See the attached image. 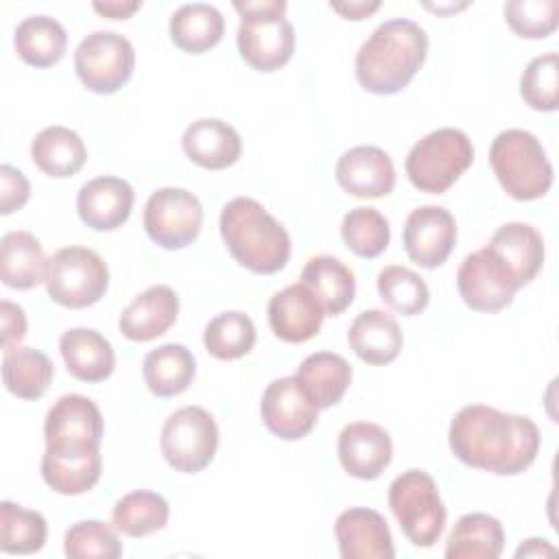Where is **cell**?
<instances>
[{
    "mask_svg": "<svg viewBox=\"0 0 559 559\" xmlns=\"http://www.w3.org/2000/svg\"><path fill=\"white\" fill-rule=\"evenodd\" d=\"M448 443L452 454L469 467L515 476L537 459L539 428L526 415L469 404L452 417Z\"/></svg>",
    "mask_w": 559,
    "mask_h": 559,
    "instance_id": "6da1fadb",
    "label": "cell"
},
{
    "mask_svg": "<svg viewBox=\"0 0 559 559\" xmlns=\"http://www.w3.org/2000/svg\"><path fill=\"white\" fill-rule=\"evenodd\" d=\"M428 55L426 31L404 17L382 22L356 52V79L371 94L389 96L404 90Z\"/></svg>",
    "mask_w": 559,
    "mask_h": 559,
    "instance_id": "7a4b0ae2",
    "label": "cell"
},
{
    "mask_svg": "<svg viewBox=\"0 0 559 559\" xmlns=\"http://www.w3.org/2000/svg\"><path fill=\"white\" fill-rule=\"evenodd\" d=\"M221 236L234 260L258 275H271L290 258V236L260 201L236 197L221 212Z\"/></svg>",
    "mask_w": 559,
    "mask_h": 559,
    "instance_id": "3957f363",
    "label": "cell"
},
{
    "mask_svg": "<svg viewBox=\"0 0 559 559\" xmlns=\"http://www.w3.org/2000/svg\"><path fill=\"white\" fill-rule=\"evenodd\" d=\"M240 15L238 52L258 72H273L286 66L295 50V28L284 17V0H236Z\"/></svg>",
    "mask_w": 559,
    "mask_h": 559,
    "instance_id": "277c9868",
    "label": "cell"
},
{
    "mask_svg": "<svg viewBox=\"0 0 559 559\" xmlns=\"http://www.w3.org/2000/svg\"><path fill=\"white\" fill-rule=\"evenodd\" d=\"M489 164L502 190L518 201L542 199L555 179L542 142L524 129L500 131L489 146Z\"/></svg>",
    "mask_w": 559,
    "mask_h": 559,
    "instance_id": "5b68a950",
    "label": "cell"
},
{
    "mask_svg": "<svg viewBox=\"0 0 559 559\" xmlns=\"http://www.w3.org/2000/svg\"><path fill=\"white\" fill-rule=\"evenodd\" d=\"M474 146L461 129L443 127L430 131L406 155L408 181L428 194H443L472 166Z\"/></svg>",
    "mask_w": 559,
    "mask_h": 559,
    "instance_id": "8992f818",
    "label": "cell"
},
{
    "mask_svg": "<svg viewBox=\"0 0 559 559\" xmlns=\"http://www.w3.org/2000/svg\"><path fill=\"white\" fill-rule=\"evenodd\" d=\"M389 507L413 546L430 548L445 524L437 483L424 469H406L389 485Z\"/></svg>",
    "mask_w": 559,
    "mask_h": 559,
    "instance_id": "52a82bcc",
    "label": "cell"
},
{
    "mask_svg": "<svg viewBox=\"0 0 559 559\" xmlns=\"http://www.w3.org/2000/svg\"><path fill=\"white\" fill-rule=\"evenodd\" d=\"M109 286L105 260L87 247H63L48 260V297L66 308H87L100 301Z\"/></svg>",
    "mask_w": 559,
    "mask_h": 559,
    "instance_id": "ba28073f",
    "label": "cell"
},
{
    "mask_svg": "<svg viewBox=\"0 0 559 559\" xmlns=\"http://www.w3.org/2000/svg\"><path fill=\"white\" fill-rule=\"evenodd\" d=\"M159 448L166 463L183 474L205 469L218 448L214 417L201 406H183L168 415L162 426Z\"/></svg>",
    "mask_w": 559,
    "mask_h": 559,
    "instance_id": "9c48e42d",
    "label": "cell"
},
{
    "mask_svg": "<svg viewBox=\"0 0 559 559\" xmlns=\"http://www.w3.org/2000/svg\"><path fill=\"white\" fill-rule=\"evenodd\" d=\"M133 44L114 31H94L74 50V72L94 94L118 92L133 74Z\"/></svg>",
    "mask_w": 559,
    "mask_h": 559,
    "instance_id": "30bf717a",
    "label": "cell"
},
{
    "mask_svg": "<svg viewBox=\"0 0 559 559\" xmlns=\"http://www.w3.org/2000/svg\"><path fill=\"white\" fill-rule=\"evenodd\" d=\"M48 454L83 456L100 452L103 415L98 406L79 393L61 395L48 411L44 421Z\"/></svg>",
    "mask_w": 559,
    "mask_h": 559,
    "instance_id": "8fae6325",
    "label": "cell"
},
{
    "mask_svg": "<svg viewBox=\"0 0 559 559\" xmlns=\"http://www.w3.org/2000/svg\"><path fill=\"white\" fill-rule=\"evenodd\" d=\"M203 223L199 199L186 188L155 190L142 214L146 236L164 249H183L197 240Z\"/></svg>",
    "mask_w": 559,
    "mask_h": 559,
    "instance_id": "7c38bea8",
    "label": "cell"
},
{
    "mask_svg": "<svg viewBox=\"0 0 559 559\" xmlns=\"http://www.w3.org/2000/svg\"><path fill=\"white\" fill-rule=\"evenodd\" d=\"M456 286L465 306L476 312H498L507 308L522 288L513 271L489 247L463 258L456 271Z\"/></svg>",
    "mask_w": 559,
    "mask_h": 559,
    "instance_id": "4fadbf2b",
    "label": "cell"
},
{
    "mask_svg": "<svg viewBox=\"0 0 559 559\" xmlns=\"http://www.w3.org/2000/svg\"><path fill=\"white\" fill-rule=\"evenodd\" d=\"M260 415L269 432L284 441H297L314 428L319 406L297 376H284L264 389Z\"/></svg>",
    "mask_w": 559,
    "mask_h": 559,
    "instance_id": "5bb4252c",
    "label": "cell"
},
{
    "mask_svg": "<svg viewBox=\"0 0 559 559\" xmlns=\"http://www.w3.org/2000/svg\"><path fill=\"white\" fill-rule=\"evenodd\" d=\"M402 242L415 264L437 269L456 245V221L441 205H421L406 216Z\"/></svg>",
    "mask_w": 559,
    "mask_h": 559,
    "instance_id": "9a60e30c",
    "label": "cell"
},
{
    "mask_svg": "<svg viewBox=\"0 0 559 559\" xmlns=\"http://www.w3.org/2000/svg\"><path fill=\"white\" fill-rule=\"evenodd\" d=\"M338 461L360 480L378 478L391 463L393 443L389 432L373 421H352L338 435Z\"/></svg>",
    "mask_w": 559,
    "mask_h": 559,
    "instance_id": "2e32d148",
    "label": "cell"
},
{
    "mask_svg": "<svg viewBox=\"0 0 559 559\" xmlns=\"http://www.w3.org/2000/svg\"><path fill=\"white\" fill-rule=\"evenodd\" d=\"M338 186L358 199L386 197L395 186V168L386 151L378 146H354L345 151L334 168Z\"/></svg>",
    "mask_w": 559,
    "mask_h": 559,
    "instance_id": "e0dca14e",
    "label": "cell"
},
{
    "mask_svg": "<svg viewBox=\"0 0 559 559\" xmlns=\"http://www.w3.org/2000/svg\"><path fill=\"white\" fill-rule=\"evenodd\" d=\"M334 535L343 559H393L395 548L386 520L365 507L343 511L334 522Z\"/></svg>",
    "mask_w": 559,
    "mask_h": 559,
    "instance_id": "ac0fdd59",
    "label": "cell"
},
{
    "mask_svg": "<svg viewBox=\"0 0 559 559\" xmlns=\"http://www.w3.org/2000/svg\"><path fill=\"white\" fill-rule=\"evenodd\" d=\"M133 199L135 192L129 181L103 175L81 186L76 194V212L87 227L96 231H111L127 223Z\"/></svg>",
    "mask_w": 559,
    "mask_h": 559,
    "instance_id": "d6986e66",
    "label": "cell"
},
{
    "mask_svg": "<svg viewBox=\"0 0 559 559\" xmlns=\"http://www.w3.org/2000/svg\"><path fill=\"white\" fill-rule=\"evenodd\" d=\"M325 310L299 282L275 293L269 301V325L284 343H306L317 336Z\"/></svg>",
    "mask_w": 559,
    "mask_h": 559,
    "instance_id": "ffe728a7",
    "label": "cell"
},
{
    "mask_svg": "<svg viewBox=\"0 0 559 559\" xmlns=\"http://www.w3.org/2000/svg\"><path fill=\"white\" fill-rule=\"evenodd\" d=\"M179 314V297L166 286L157 284L140 293L120 314L118 328L129 341H153L166 334Z\"/></svg>",
    "mask_w": 559,
    "mask_h": 559,
    "instance_id": "44dd1931",
    "label": "cell"
},
{
    "mask_svg": "<svg viewBox=\"0 0 559 559\" xmlns=\"http://www.w3.org/2000/svg\"><path fill=\"white\" fill-rule=\"evenodd\" d=\"M181 146L190 162L207 170H223L236 164L242 153L240 133L218 118H201L192 122L183 131Z\"/></svg>",
    "mask_w": 559,
    "mask_h": 559,
    "instance_id": "7402d4cb",
    "label": "cell"
},
{
    "mask_svg": "<svg viewBox=\"0 0 559 559\" xmlns=\"http://www.w3.org/2000/svg\"><path fill=\"white\" fill-rule=\"evenodd\" d=\"M59 352L70 376L81 382H103L116 367L111 343L92 328H72L63 332Z\"/></svg>",
    "mask_w": 559,
    "mask_h": 559,
    "instance_id": "603a6c76",
    "label": "cell"
},
{
    "mask_svg": "<svg viewBox=\"0 0 559 559\" xmlns=\"http://www.w3.org/2000/svg\"><path fill=\"white\" fill-rule=\"evenodd\" d=\"M349 347L367 365H389L397 358L404 336L397 321L378 308L362 310L349 325Z\"/></svg>",
    "mask_w": 559,
    "mask_h": 559,
    "instance_id": "cb8c5ba5",
    "label": "cell"
},
{
    "mask_svg": "<svg viewBox=\"0 0 559 559\" xmlns=\"http://www.w3.org/2000/svg\"><path fill=\"white\" fill-rule=\"evenodd\" d=\"M485 247L513 271L520 286H526L544 264V238L528 223L513 221L500 225Z\"/></svg>",
    "mask_w": 559,
    "mask_h": 559,
    "instance_id": "d4e9b609",
    "label": "cell"
},
{
    "mask_svg": "<svg viewBox=\"0 0 559 559\" xmlns=\"http://www.w3.org/2000/svg\"><path fill=\"white\" fill-rule=\"evenodd\" d=\"M48 275V260L41 242L31 231H7L0 240V280L9 288L28 290Z\"/></svg>",
    "mask_w": 559,
    "mask_h": 559,
    "instance_id": "484cf974",
    "label": "cell"
},
{
    "mask_svg": "<svg viewBox=\"0 0 559 559\" xmlns=\"http://www.w3.org/2000/svg\"><path fill=\"white\" fill-rule=\"evenodd\" d=\"M197 373V360L186 345L166 343L151 349L142 362V376L148 391L157 397L183 393Z\"/></svg>",
    "mask_w": 559,
    "mask_h": 559,
    "instance_id": "4316f807",
    "label": "cell"
},
{
    "mask_svg": "<svg viewBox=\"0 0 559 559\" xmlns=\"http://www.w3.org/2000/svg\"><path fill=\"white\" fill-rule=\"evenodd\" d=\"M301 284L332 317L349 308L356 295V280L352 269L332 255L310 258L301 271Z\"/></svg>",
    "mask_w": 559,
    "mask_h": 559,
    "instance_id": "83f0119b",
    "label": "cell"
},
{
    "mask_svg": "<svg viewBox=\"0 0 559 559\" xmlns=\"http://www.w3.org/2000/svg\"><path fill=\"white\" fill-rule=\"evenodd\" d=\"M31 157L35 166L48 177L66 179L83 168L87 159V148L76 131L52 124L35 135L31 144Z\"/></svg>",
    "mask_w": 559,
    "mask_h": 559,
    "instance_id": "f1b7e54d",
    "label": "cell"
},
{
    "mask_svg": "<svg viewBox=\"0 0 559 559\" xmlns=\"http://www.w3.org/2000/svg\"><path fill=\"white\" fill-rule=\"evenodd\" d=\"M504 548L502 524L489 513H465L445 542L448 559H496Z\"/></svg>",
    "mask_w": 559,
    "mask_h": 559,
    "instance_id": "f546056e",
    "label": "cell"
},
{
    "mask_svg": "<svg viewBox=\"0 0 559 559\" xmlns=\"http://www.w3.org/2000/svg\"><path fill=\"white\" fill-rule=\"evenodd\" d=\"M168 31L179 50L201 55L221 41L225 33V17L212 4L188 2L170 15Z\"/></svg>",
    "mask_w": 559,
    "mask_h": 559,
    "instance_id": "4dcf8cb0",
    "label": "cell"
},
{
    "mask_svg": "<svg viewBox=\"0 0 559 559\" xmlns=\"http://www.w3.org/2000/svg\"><path fill=\"white\" fill-rule=\"evenodd\" d=\"M13 46L24 63L33 68H50L63 59L68 35L55 17L31 15L17 24Z\"/></svg>",
    "mask_w": 559,
    "mask_h": 559,
    "instance_id": "1f68e13d",
    "label": "cell"
},
{
    "mask_svg": "<svg viewBox=\"0 0 559 559\" xmlns=\"http://www.w3.org/2000/svg\"><path fill=\"white\" fill-rule=\"evenodd\" d=\"M55 376L50 358L35 347H7L2 354V382L20 400H39Z\"/></svg>",
    "mask_w": 559,
    "mask_h": 559,
    "instance_id": "d6a6232c",
    "label": "cell"
},
{
    "mask_svg": "<svg viewBox=\"0 0 559 559\" xmlns=\"http://www.w3.org/2000/svg\"><path fill=\"white\" fill-rule=\"evenodd\" d=\"M297 380L308 389L319 411L338 404L352 384V365L332 352H317L301 360Z\"/></svg>",
    "mask_w": 559,
    "mask_h": 559,
    "instance_id": "836d02e7",
    "label": "cell"
},
{
    "mask_svg": "<svg viewBox=\"0 0 559 559\" xmlns=\"http://www.w3.org/2000/svg\"><path fill=\"white\" fill-rule=\"evenodd\" d=\"M170 515V507L164 496L146 489L131 491L122 496L114 511V526L127 537H146L166 526Z\"/></svg>",
    "mask_w": 559,
    "mask_h": 559,
    "instance_id": "e575fe53",
    "label": "cell"
},
{
    "mask_svg": "<svg viewBox=\"0 0 559 559\" xmlns=\"http://www.w3.org/2000/svg\"><path fill=\"white\" fill-rule=\"evenodd\" d=\"M103 469L100 452L83 454V456H63V454H48L41 456V478L44 483L61 493V496H79L90 491Z\"/></svg>",
    "mask_w": 559,
    "mask_h": 559,
    "instance_id": "d590c367",
    "label": "cell"
},
{
    "mask_svg": "<svg viewBox=\"0 0 559 559\" xmlns=\"http://www.w3.org/2000/svg\"><path fill=\"white\" fill-rule=\"evenodd\" d=\"M48 535L46 518L39 511L24 509L11 500L0 504V548L7 555H33Z\"/></svg>",
    "mask_w": 559,
    "mask_h": 559,
    "instance_id": "8d00e7d4",
    "label": "cell"
},
{
    "mask_svg": "<svg viewBox=\"0 0 559 559\" xmlns=\"http://www.w3.org/2000/svg\"><path fill=\"white\" fill-rule=\"evenodd\" d=\"M203 345L207 354L218 360L242 358L255 345V325L245 312H221L205 325Z\"/></svg>",
    "mask_w": 559,
    "mask_h": 559,
    "instance_id": "74e56055",
    "label": "cell"
},
{
    "mask_svg": "<svg viewBox=\"0 0 559 559\" xmlns=\"http://www.w3.org/2000/svg\"><path fill=\"white\" fill-rule=\"evenodd\" d=\"M341 236L354 255L371 260L389 247L391 227L376 207H354L343 216Z\"/></svg>",
    "mask_w": 559,
    "mask_h": 559,
    "instance_id": "f35d334b",
    "label": "cell"
},
{
    "mask_svg": "<svg viewBox=\"0 0 559 559\" xmlns=\"http://www.w3.org/2000/svg\"><path fill=\"white\" fill-rule=\"evenodd\" d=\"M378 293H380V299L391 310L406 317L419 314L430 301V290L424 277L400 264L384 266L378 273Z\"/></svg>",
    "mask_w": 559,
    "mask_h": 559,
    "instance_id": "ab89813d",
    "label": "cell"
},
{
    "mask_svg": "<svg viewBox=\"0 0 559 559\" xmlns=\"http://www.w3.org/2000/svg\"><path fill=\"white\" fill-rule=\"evenodd\" d=\"M116 531L100 520H81L66 531L63 550L72 559H118L122 544Z\"/></svg>",
    "mask_w": 559,
    "mask_h": 559,
    "instance_id": "60d3db41",
    "label": "cell"
},
{
    "mask_svg": "<svg viewBox=\"0 0 559 559\" xmlns=\"http://www.w3.org/2000/svg\"><path fill=\"white\" fill-rule=\"evenodd\" d=\"M559 85V57L557 52H546L528 61L520 76V94L524 103L537 111H555Z\"/></svg>",
    "mask_w": 559,
    "mask_h": 559,
    "instance_id": "b9f144b4",
    "label": "cell"
},
{
    "mask_svg": "<svg viewBox=\"0 0 559 559\" xmlns=\"http://www.w3.org/2000/svg\"><path fill=\"white\" fill-rule=\"evenodd\" d=\"M504 20L518 37L544 39L557 28V0H509Z\"/></svg>",
    "mask_w": 559,
    "mask_h": 559,
    "instance_id": "7bdbcfd3",
    "label": "cell"
},
{
    "mask_svg": "<svg viewBox=\"0 0 559 559\" xmlns=\"http://www.w3.org/2000/svg\"><path fill=\"white\" fill-rule=\"evenodd\" d=\"M28 197H31V186L24 173L9 164H2L0 166V214L9 216L15 210H22Z\"/></svg>",
    "mask_w": 559,
    "mask_h": 559,
    "instance_id": "ee69618b",
    "label": "cell"
},
{
    "mask_svg": "<svg viewBox=\"0 0 559 559\" xmlns=\"http://www.w3.org/2000/svg\"><path fill=\"white\" fill-rule=\"evenodd\" d=\"M0 325H2V349L17 345L26 336V314L22 306L2 299L0 304Z\"/></svg>",
    "mask_w": 559,
    "mask_h": 559,
    "instance_id": "f6af8a7d",
    "label": "cell"
},
{
    "mask_svg": "<svg viewBox=\"0 0 559 559\" xmlns=\"http://www.w3.org/2000/svg\"><path fill=\"white\" fill-rule=\"evenodd\" d=\"M140 7H142V2H138V0H107V2L92 4L94 11H98L103 17H109V20H127Z\"/></svg>",
    "mask_w": 559,
    "mask_h": 559,
    "instance_id": "bcb514c9",
    "label": "cell"
},
{
    "mask_svg": "<svg viewBox=\"0 0 559 559\" xmlns=\"http://www.w3.org/2000/svg\"><path fill=\"white\" fill-rule=\"evenodd\" d=\"M330 7H332V11L341 13L347 20H365L373 11L380 9V2L378 0H373V2H365V0H358V2H330Z\"/></svg>",
    "mask_w": 559,
    "mask_h": 559,
    "instance_id": "7dc6e473",
    "label": "cell"
},
{
    "mask_svg": "<svg viewBox=\"0 0 559 559\" xmlns=\"http://www.w3.org/2000/svg\"><path fill=\"white\" fill-rule=\"evenodd\" d=\"M557 550L546 542V539H537V537H531L526 539L518 550H515V557H542V555H555Z\"/></svg>",
    "mask_w": 559,
    "mask_h": 559,
    "instance_id": "c3c4849f",
    "label": "cell"
}]
</instances>
